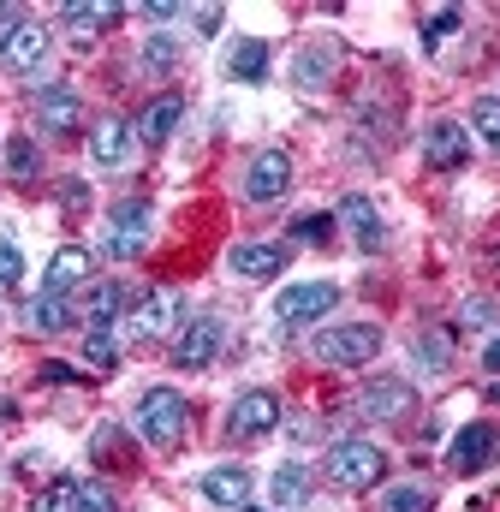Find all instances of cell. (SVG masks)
Wrapping results in <instances>:
<instances>
[{"mask_svg":"<svg viewBox=\"0 0 500 512\" xmlns=\"http://www.w3.org/2000/svg\"><path fill=\"white\" fill-rule=\"evenodd\" d=\"M42 60H48V30H42V24H30V18H24V24H18V36H12V48H6V54H0V66H6V72H18V78H24V72H36V66H42Z\"/></svg>","mask_w":500,"mask_h":512,"instance_id":"obj_16","label":"cell"},{"mask_svg":"<svg viewBox=\"0 0 500 512\" xmlns=\"http://www.w3.org/2000/svg\"><path fill=\"white\" fill-rule=\"evenodd\" d=\"M125 292L114 286V280H102V286H90V304H84V328L90 334H108L114 328V316H120Z\"/></svg>","mask_w":500,"mask_h":512,"instance_id":"obj_24","label":"cell"},{"mask_svg":"<svg viewBox=\"0 0 500 512\" xmlns=\"http://www.w3.org/2000/svg\"><path fill=\"white\" fill-rule=\"evenodd\" d=\"M286 262H292V245H233V256H227V268L245 274V280L286 274Z\"/></svg>","mask_w":500,"mask_h":512,"instance_id":"obj_14","label":"cell"},{"mask_svg":"<svg viewBox=\"0 0 500 512\" xmlns=\"http://www.w3.org/2000/svg\"><path fill=\"white\" fill-rule=\"evenodd\" d=\"M471 131H483V137L500 149V96H483V102L471 108Z\"/></svg>","mask_w":500,"mask_h":512,"instance_id":"obj_32","label":"cell"},{"mask_svg":"<svg viewBox=\"0 0 500 512\" xmlns=\"http://www.w3.org/2000/svg\"><path fill=\"white\" fill-rule=\"evenodd\" d=\"M18 274H24V256L12 239H0V286H18Z\"/></svg>","mask_w":500,"mask_h":512,"instance_id":"obj_37","label":"cell"},{"mask_svg":"<svg viewBox=\"0 0 500 512\" xmlns=\"http://www.w3.org/2000/svg\"><path fill=\"white\" fill-rule=\"evenodd\" d=\"M179 114H185L179 96H155V102L143 108V120H137V137H143V143H167L173 126H179Z\"/></svg>","mask_w":500,"mask_h":512,"instance_id":"obj_20","label":"cell"},{"mask_svg":"<svg viewBox=\"0 0 500 512\" xmlns=\"http://www.w3.org/2000/svg\"><path fill=\"white\" fill-rule=\"evenodd\" d=\"M173 316H179V298H173L167 286H149V292H137V304H131V334H137V340H155V334L173 328Z\"/></svg>","mask_w":500,"mask_h":512,"instance_id":"obj_9","label":"cell"},{"mask_svg":"<svg viewBox=\"0 0 500 512\" xmlns=\"http://www.w3.org/2000/svg\"><path fill=\"white\" fill-rule=\"evenodd\" d=\"M143 12H149V18H155V24H167V18H173V12H179V6H173V0H149V6H143Z\"/></svg>","mask_w":500,"mask_h":512,"instance_id":"obj_42","label":"cell"},{"mask_svg":"<svg viewBox=\"0 0 500 512\" xmlns=\"http://www.w3.org/2000/svg\"><path fill=\"white\" fill-rule=\"evenodd\" d=\"M114 18H120V6H78V0L66 6V24H72V36H78V42H90V36H96V30H108Z\"/></svg>","mask_w":500,"mask_h":512,"instance_id":"obj_26","label":"cell"},{"mask_svg":"<svg viewBox=\"0 0 500 512\" xmlns=\"http://www.w3.org/2000/svg\"><path fill=\"white\" fill-rule=\"evenodd\" d=\"M36 120H42V131H54V137H72L78 120H84L78 90H72V84H48V90L36 96Z\"/></svg>","mask_w":500,"mask_h":512,"instance_id":"obj_10","label":"cell"},{"mask_svg":"<svg viewBox=\"0 0 500 512\" xmlns=\"http://www.w3.org/2000/svg\"><path fill=\"white\" fill-rule=\"evenodd\" d=\"M149 239V203H120L114 209V233H108V251L114 256H137Z\"/></svg>","mask_w":500,"mask_h":512,"instance_id":"obj_17","label":"cell"},{"mask_svg":"<svg viewBox=\"0 0 500 512\" xmlns=\"http://www.w3.org/2000/svg\"><path fill=\"white\" fill-rule=\"evenodd\" d=\"M18 24H24V18H18V6H0V54L12 48V36H18Z\"/></svg>","mask_w":500,"mask_h":512,"instance_id":"obj_39","label":"cell"},{"mask_svg":"<svg viewBox=\"0 0 500 512\" xmlns=\"http://www.w3.org/2000/svg\"><path fill=\"white\" fill-rule=\"evenodd\" d=\"M72 495H78V483H72V477H60V483H48V489L30 501V512H72Z\"/></svg>","mask_w":500,"mask_h":512,"instance_id":"obj_31","label":"cell"},{"mask_svg":"<svg viewBox=\"0 0 500 512\" xmlns=\"http://www.w3.org/2000/svg\"><path fill=\"white\" fill-rule=\"evenodd\" d=\"M227 78H233V84H262V78H268V42H262V36H239V42H233Z\"/></svg>","mask_w":500,"mask_h":512,"instance_id":"obj_18","label":"cell"},{"mask_svg":"<svg viewBox=\"0 0 500 512\" xmlns=\"http://www.w3.org/2000/svg\"><path fill=\"white\" fill-rule=\"evenodd\" d=\"M125 149H131V131H125V120H102V126L90 131V161H96V167H120Z\"/></svg>","mask_w":500,"mask_h":512,"instance_id":"obj_23","label":"cell"},{"mask_svg":"<svg viewBox=\"0 0 500 512\" xmlns=\"http://www.w3.org/2000/svg\"><path fill=\"white\" fill-rule=\"evenodd\" d=\"M334 66H340V48L334 42H310L298 54V66H292V78H298V90H322L334 78Z\"/></svg>","mask_w":500,"mask_h":512,"instance_id":"obj_19","label":"cell"},{"mask_svg":"<svg viewBox=\"0 0 500 512\" xmlns=\"http://www.w3.org/2000/svg\"><path fill=\"white\" fill-rule=\"evenodd\" d=\"M322 471H328V483H334V489L364 495V489H375V483H381L387 459H381V447H375V441H340V447H328Z\"/></svg>","mask_w":500,"mask_h":512,"instance_id":"obj_2","label":"cell"},{"mask_svg":"<svg viewBox=\"0 0 500 512\" xmlns=\"http://www.w3.org/2000/svg\"><path fill=\"white\" fill-rule=\"evenodd\" d=\"M489 393H495V399H500V382H495V387H489Z\"/></svg>","mask_w":500,"mask_h":512,"instance_id":"obj_44","label":"cell"},{"mask_svg":"<svg viewBox=\"0 0 500 512\" xmlns=\"http://www.w3.org/2000/svg\"><path fill=\"white\" fill-rule=\"evenodd\" d=\"M358 405H364V417H375V423H399V417H411L417 393H411V382H370Z\"/></svg>","mask_w":500,"mask_h":512,"instance_id":"obj_12","label":"cell"},{"mask_svg":"<svg viewBox=\"0 0 500 512\" xmlns=\"http://www.w3.org/2000/svg\"><path fill=\"white\" fill-rule=\"evenodd\" d=\"M268 495H274L280 512H298L310 501V471H304V465H280V471L268 477Z\"/></svg>","mask_w":500,"mask_h":512,"instance_id":"obj_22","label":"cell"},{"mask_svg":"<svg viewBox=\"0 0 500 512\" xmlns=\"http://www.w3.org/2000/svg\"><path fill=\"white\" fill-rule=\"evenodd\" d=\"M72 512H114V495H108L102 483H78V495H72Z\"/></svg>","mask_w":500,"mask_h":512,"instance_id":"obj_33","label":"cell"},{"mask_svg":"<svg viewBox=\"0 0 500 512\" xmlns=\"http://www.w3.org/2000/svg\"><path fill=\"white\" fill-rule=\"evenodd\" d=\"M280 423V399L268 393V387H250L233 399V411H227V435L233 441H256V435H268Z\"/></svg>","mask_w":500,"mask_h":512,"instance_id":"obj_6","label":"cell"},{"mask_svg":"<svg viewBox=\"0 0 500 512\" xmlns=\"http://www.w3.org/2000/svg\"><path fill=\"white\" fill-rule=\"evenodd\" d=\"M375 352H381V328L375 322H340V328L316 334V358L334 364V370H364Z\"/></svg>","mask_w":500,"mask_h":512,"instance_id":"obj_3","label":"cell"},{"mask_svg":"<svg viewBox=\"0 0 500 512\" xmlns=\"http://www.w3.org/2000/svg\"><path fill=\"white\" fill-rule=\"evenodd\" d=\"M42 376H48V382H78L84 370H72V364H42Z\"/></svg>","mask_w":500,"mask_h":512,"instance_id":"obj_41","label":"cell"},{"mask_svg":"<svg viewBox=\"0 0 500 512\" xmlns=\"http://www.w3.org/2000/svg\"><path fill=\"white\" fill-rule=\"evenodd\" d=\"M423 161L441 167V173L465 167V161H471V126H459V120H435V126L423 131Z\"/></svg>","mask_w":500,"mask_h":512,"instance_id":"obj_8","label":"cell"},{"mask_svg":"<svg viewBox=\"0 0 500 512\" xmlns=\"http://www.w3.org/2000/svg\"><path fill=\"white\" fill-rule=\"evenodd\" d=\"M221 346H227V322H221V316H197V322H185V334L173 340V364H179V370H209V364L221 358Z\"/></svg>","mask_w":500,"mask_h":512,"instance_id":"obj_5","label":"cell"},{"mask_svg":"<svg viewBox=\"0 0 500 512\" xmlns=\"http://www.w3.org/2000/svg\"><path fill=\"white\" fill-rule=\"evenodd\" d=\"M137 429H143L149 447L173 453V447L185 441V429H191V405H185V393H179V387H149V393L137 399Z\"/></svg>","mask_w":500,"mask_h":512,"instance_id":"obj_1","label":"cell"},{"mask_svg":"<svg viewBox=\"0 0 500 512\" xmlns=\"http://www.w3.org/2000/svg\"><path fill=\"white\" fill-rule=\"evenodd\" d=\"M203 495H209L215 507L245 512L250 507V471L245 465H215V471H203Z\"/></svg>","mask_w":500,"mask_h":512,"instance_id":"obj_15","label":"cell"},{"mask_svg":"<svg viewBox=\"0 0 500 512\" xmlns=\"http://www.w3.org/2000/svg\"><path fill=\"white\" fill-rule=\"evenodd\" d=\"M90 280V251L84 245H60V251L48 256V274H42V292H54V298H66L72 286H84Z\"/></svg>","mask_w":500,"mask_h":512,"instance_id":"obj_11","label":"cell"},{"mask_svg":"<svg viewBox=\"0 0 500 512\" xmlns=\"http://www.w3.org/2000/svg\"><path fill=\"white\" fill-rule=\"evenodd\" d=\"M24 322H30L36 334H60V328H72V310H66V298L36 292V298H30V310H24Z\"/></svg>","mask_w":500,"mask_h":512,"instance_id":"obj_25","label":"cell"},{"mask_svg":"<svg viewBox=\"0 0 500 512\" xmlns=\"http://www.w3.org/2000/svg\"><path fill=\"white\" fill-rule=\"evenodd\" d=\"M6 173H12V179H18V185H30V179H36V173H42V155H36V143H30V137H24V131H18V137H12V143H6Z\"/></svg>","mask_w":500,"mask_h":512,"instance_id":"obj_28","label":"cell"},{"mask_svg":"<svg viewBox=\"0 0 500 512\" xmlns=\"http://www.w3.org/2000/svg\"><path fill=\"white\" fill-rule=\"evenodd\" d=\"M84 364L90 370H114V340L108 334H84Z\"/></svg>","mask_w":500,"mask_h":512,"instance_id":"obj_34","label":"cell"},{"mask_svg":"<svg viewBox=\"0 0 500 512\" xmlns=\"http://www.w3.org/2000/svg\"><path fill=\"white\" fill-rule=\"evenodd\" d=\"M483 370H500V340L489 346V352H483Z\"/></svg>","mask_w":500,"mask_h":512,"instance_id":"obj_43","label":"cell"},{"mask_svg":"<svg viewBox=\"0 0 500 512\" xmlns=\"http://www.w3.org/2000/svg\"><path fill=\"white\" fill-rule=\"evenodd\" d=\"M495 304H489V298H471V304H465V310H459V322H465V328H495Z\"/></svg>","mask_w":500,"mask_h":512,"instance_id":"obj_36","label":"cell"},{"mask_svg":"<svg viewBox=\"0 0 500 512\" xmlns=\"http://www.w3.org/2000/svg\"><path fill=\"white\" fill-rule=\"evenodd\" d=\"M495 429H489V423H471V429H459V435H453V447H447V465H453V471H483V465H489V459H495Z\"/></svg>","mask_w":500,"mask_h":512,"instance_id":"obj_13","label":"cell"},{"mask_svg":"<svg viewBox=\"0 0 500 512\" xmlns=\"http://www.w3.org/2000/svg\"><path fill=\"white\" fill-rule=\"evenodd\" d=\"M340 221L358 233V245H364V251H381V215H375L370 197H358V191H352V197L340 203Z\"/></svg>","mask_w":500,"mask_h":512,"instance_id":"obj_21","label":"cell"},{"mask_svg":"<svg viewBox=\"0 0 500 512\" xmlns=\"http://www.w3.org/2000/svg\"><path fill=\"white\" fill-rule=\"evenodd\" d=\"M340 304V286L334 280H298V286H280L274 298V322H316Z\"/></svg>","mask_w":500,"mask_h":512,"instance_id":"obj_4","label":"cell"},{"mask_svg":"<svg viewBox=\"0 0 500 512\" xmlns=\"http://www.w3.org/2000/svg\"><path fill=\"white\" fill-rule=\"evenodd\" d=\"M328 239H334V215L310 209V215H298V221H292V245H328Z\"/></svg>","mask_w":500,"mask_h":512,"instance_id":"obj_29","label":"cell"},{"mask_svg":"<svg viewBox=\"0 0 500 512\" xmlns=\"http://www.w3.org/2000/svg\"><path fill=\"white\" fill-rule=\"evenodd\" d=\"M411 358H417L423 376H441V370H447V340H441V334H417V340H411Z\"/></svg>","mask_w":500,"mask_h":512,"instance_id":"obj_30","label":"cell"},{"mask_svg":"<svg viewBox=\"0 0 500 512\" xmlns=\"http://www.w3.org/2000/svg\"><path fill=\"white\" fill-rule=\"evenodd\" d=\"M286 185H292V155L286 149H256L245 167V197L250 203H274V197H286Z\"/></svg>","mask_w":500,"mask_h":512,"instance_id":"obj_7","label":"cell"},{"mask_svg":"<svg viewBox=\"0 0 500 512\" xmlns=\"http://www.w3.org/2000/svg\"><path fill=\"white\" fill-rule=\"evenodd\" d=\"M191 18H197V30H203V36H209V30H221V6H197Z\"/></svg>","mask_w":500,"mask_h":512,"instance_id":"obj_40","label":"cell"},{"mask_svg":"<svg viewBox=\"0 0 500 512\" xmlns=\"http://www.w3.org/2000/svg\"><path fill=\"white\" fill-rule=\"evenodd\" d=\"M453 30H459V12H453V6H447V12H435V18H429V24H423V42H429V48H435V42H447V36H453Z\"/></svg>","mask_w":500,"mask_h":512,"instance_id":"obj_35","label":"cell"},{"mask_svg":"<svg viewBox=\"0 0 500 512\" xmlns=\"http://www.w3.org/2000/svg\"><path fill=\"white\" fill-rule=\"evenodd\" d=\"M173 54H179V42H173V36H149V48H143V60H149V66H167Z\"/></svg>","mask_w":500,"mask_h":512,"instance_id":"obj_38","label":"cell"},{"mask_svg":"<svg viewBox=\"0 0 500 512\" xmlns=\"http://www.w3.org/2000/svg\"><path fill=\"white\" fill-rule=\"evenodd\" d=\"M381 512H435V489L429 483H399L381 495Z\"/></svg>","mask_w":500,"mask_h":512,"instance_id":"obj_27","label":"cell"}]
</instances>
